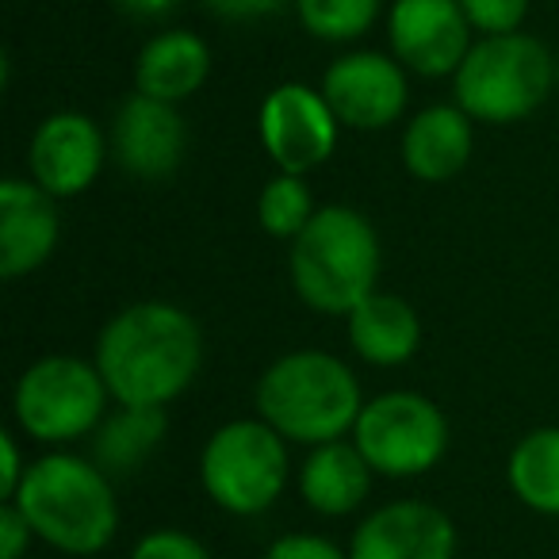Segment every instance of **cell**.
<instances>
[{
    "label": "cell",
    "instance_id": "2e32d148",
    "mask_svg": "<svg viewBox=\"0 0 559 559\" xmlns=\"http://www.w3.org/2000/svg\"><path fill=\"white\" fill-rule=\"evenodd\" d=\"M475 119L460 111L456 104H429L406 123L403 131V165L411 177L426 180V185H444L464 165L472 162L475 146Z\"/></svg>",
    "mask_w": 559,
    "mask_h": 559
},
{
    "label": "cell",
    "instance_id": "cb8c5ba5",
    "mask_svg": "<svg viewBox=\"0 0 559 559\" xmlns=\"http://www.w3.org/2000/svg\"><path fill=\"white\" fill-rule=\"evenodd\" d=\"M460 9H464L472 32H479L487 39V35L521 32V24L528 16V0H460Z\"/></svg>",
    "mask_w": 559,
    "mask_h": 559
},
{
    "label": "cell",
    "instance_id": "ffe728a7",
    "mask_svg": "<svg viewBox=\"0 0 559 559\" xmlns=\"http://www.w3.org/2000/svg\"><path fill=\"white\" fill-rule=\"evenodd\" d=\"M165 406H119L100 421L93 437V464L104 475H131L165 441Z\"/></svg>",
    "mask_w": 559,
    "mask_h": 559
},
{
    "label": "cell",
    "instance_id": "f546056e",
    "mask_svg": "<svg viewBox=\"0 0 559 559\" xmlns=\"http://www.w3.org/2000/svg\"><path fill=\"white\" fill-rule=\"evenodd\" d=\"M116 4L134 20H165L180 0H116Z\"/></svg>",
    "mask_w": 559,
    "mask_h": 559
},
{
    "label": "cell",
    "instance_id": "7c38bea8",
    "mask_svg": "<svg viewBox=\"0 0 559 559\" xmlns=\"http://www.w3.org/2000/svg\"><path fill=\"white\" fill-rule=\"evenodd\" d=\"M108 154V139L85 111H55L35 127L27 169L43 192L55 200H73L96 185Z\"/></svg>",
    "mask_w": 559,
    "mask_h": 559
},
{
    "label": "cell",
    "instance_id": "d4e9b609",
    "mask_svg": "<svg viewBox=\"0 0 559 559\" xmlns=\"http://www.w3.org/2000/svg\"><path fill=\"white\" fill-rule=\"evenodd\" d=\"M131 559H211V556L195 536L180 533V528H157V533H146L134 544Z\"/></svg>",
    "mask_w": 559,
    "mask_h": 559
},
{
    "label": "cell",
    "instance_id": "3957f363",
    "mask_svg": "<svg viewBox=\"0 0 559 559\" xmlns=\"http://www.w3.org/2000/svg\"><path fill=\"white\" fill-rule=\"evenodd\" d=\"M380 234L349 203L319 207L307 230L292 241V288L311 311L349 319L380 280Z\"/></svg>",
    "mask_w": 559,
    "mask_h": 559
},
{
    "label": "cell",
    "instance_id": "7a4b0ae2",
    "mask_svg": "<svg viewBox=\"0 0 559 559\" xmlns=\"http://www.w3.org/2000/svg\"><path fill=\"white\" fill-rule=\"evenodd\" d=\"M365 395L345 360L322 349H296L272 360L257 380V418L269 421L284 441L330 444L353 433Z\"/></svg>",
    "mask_w": 559,
    "mask_h": 559
},
{
    "label": "cell",
    "instance_id": "ac0fdd59",
    "mask_svg": "<svg viewBox=\"0 0 559 559\" xmlns=\"http://www.w3.org/2000/svg\"><path fill=\"white\" fill-rule=\"evenodd\" d=\"M345 322H349L353 353L376 368L406 365L421 345L418 311L403 296H391V292H372Z\"/></svg>",
    "mask_w": 559,
    "mask_h": 559
},
{
    "label": "cell",
    "instance_id": "277c9868",
    "mask_svg": "<svg viewBox=\"0 0 559 559\" xmlns=\"http://www.w3.org/2000/svg\"><path fill=\"white\" fill-rule=\"evenodd\" d=\"M35 536L66 556H93L111 544L119 528V506L111 479L85 456L50 452L27 464L16 498Z\"/></svg>",
    "mask_w": 559,
    "mask_h": 559
},
{
    "label": "cell",
    "instance_id": "4dcf8cb0",
    "mask_svg": "<svg viewBox=\"0 0 559 559\" xmlns=\"http://www.w3.org/2000/svg\"><path fill=\"white\" fill-rule=\"evenodd\" d=\"M556 93H559V55H556Z\"/></svg>",
    "mask_w": 559,
    "mask_h": 559
},
{
    "label": "cell",
    "instance_id": "6da1fadb",
    "mask_svg": "<svg viewBox=\"0 0 559 559\" xmlns=\"http://www.w3.org/2000/svg\"><path fill=\"white\" fill-rule=\"evenodd\" d=\"M93 365L119 406H169L200 376V322L177 304L142 299L100 330Z\"/></svg>",
    "mask_w": 559,
    "mask_h": 559
},
{
    "label": "cell",
    "instance_id": "484cf974",
    "mask_svg": "<svg viewBox=\"0 0 559 559\" xmlns=\"http://www.w3.org/2000/svg\"><path fill=\"white\" fill-rule=\"evenodd\" d=\"M264 559H349V556L337 544H330L326 536L292 533V536H280Z\"/></svg>",
    "mask_w": 559,
    "mask_h": 559
},
{
    "label": "cell",
    "instance_id": "f1b7e54d",
    "mask_svg": "<svg viewBox=\"0 0 559 559\" xmlns=\"http://www.w3.org/2000/svg\"><path fill=\"white\" fill-rule=\"evenodd\" d=\"M203 4L223 20H264L296 0H203Z\"/></svg>",
    "mask_w": 559,
    "mask_h": 559
},
{
    "label": "cell",
    "instance_id": "9a60e30c",
    "mask_svg": "<svg viewBox=\"0 0 559 559\" xmlns=\"http://www.w3.org/2000/svg\"><path fill=\"white\" fill-rule=\"evenodd\" d=\"M62 234L58 200L35 180L9 177L0 185V276L20 280L50 261Z\"/></svg>",
    "mask_w": 559,
    "mask_h": 559
},
{
    "label": "cell",
    "instance_id": "e0dca14e",
    "mask_svg": "<svg viewBox=\"0 0 559 559\" xmlns=\"http://www.w3.org/2000/svg\"><path fill=\"white\" fill-rule=\"evenodd\" d=\"M211 78V50L195 32L173 27L146 39L134 62V93L162 104L192 100Z\"/></svg>",
    "mask_w": 559,
    "mask_h": 559
},
{
    "label": "cell",
    "instance_id": "44dd1931",
    "mask_svg": "<svg viewBox=\"0 0 559 559\" xmlns=\"http://www.w3.org/2000/svg\"><path fill=\"white\" fill-rule=\"evenodd\" d=\"M506 479L528 510L559 518V426H540L521 437L506 464Z\"/></svg>",
    "mask_w": 559,
    "mask_h": 559
},
{
    "label": "cell",
    "instance_id": "5bb4252c",
    "mask_svg": "<svg viewBox=\"0 0 559 559\" xmlns=\"http://www.w3.org/2000/svg\"><path fill=\"white\" fill-rule=\"evenodd\" d=\"M456 528L449 513L429 502H391L360 521L349 559H452Z\"/></svg>",
    "mask_w": 559,
    "mask_h": 559
},
{
    "label": "cell",
    "instance_id": "9c48e42d",
    "mask_svg": "<svg viewBox=\"0 0 559 559\" xmlns=\"http://www.w3.org/2000/svg\"><path fill=\"white\" fill-rule=\"evenodd\" d=\"M257 131H261V146L276 173H292V177H307L330 162L337 150V116L330 111L326 96L319 88H307L299 81L276 85L261 100V116H257Z\"/></svg>",
    "mask_w": 559,
    "mask_h": 559
},
{
    "label": "cell",
    "instance_id": "d6986e66",
    "mask_svg": "<svg viewBox=\"0 0 559 559\" xmlns=\"http://www.w3.org/2000/svg\"><path fill=\"white\" fill-rule=\"evenodd\" d=\"M368 490H372V467L353 441L319 444L299 467V495L322 518H345L360 510Z\"/></svg>",
    "mask_w": 559,
    "mask_h": 559
},
{
    "label": "cell",
    "instance_id": "8fae6325",
    "mask_svg": "<svg viewBox=\"0 0 559 559\" xmlns=\"http://www.w3.org/2000/svg\"><path fill=\"white\" fill-rule=\"evenodd\" d=\"M388 43L403 70L418 78H456L475 47L460 0H395L388 12Z\"/></svg>",
    "mask_w": 559,
    "mask_h": 559
},
{
    "label": "cell",
    "instance_id": "83f0119b",
    "mask_svg": "<svg viewBox=\"0 0 559 559\" xmlns=\"http://www.w3.org/2000/svg\"><path fill=\"white\" fill-rule=\"evenodd\" d=\"M24 475H27V467H24V456H20V444H16V437L4 429V433H0V498H4V502L16 498Z\"/></svg>",
    "mask_w": 559,
    "mask_h": 559
},
{
    "label": "cell",
    "instance_id": "4fadbf2b",
    "mask_svg": "<svg viewBox=\"0 0 559 559\" xmlns=\"http://www.w3.org/2000/svg\"><path fill=\"white\" fill-rule=\"evenodd\" d=\"M111 162L139 180H165L180 169L188 150V127L177 104L150 100L134 93L119 104L108 134Z\"/></svg>",
    "mask_w": 559,
    "mask_h": 559
},
{
    "label": "cell",
    "instance_id": "603a6c76",
    "mask_svg": "<svg viewBox=\"0 0 559 559\" xmlns=\"http://www.w3.org/2000/svg\"><path fill=\"white\" fill-rule=\"evenodd\" d=\"M383 0H296L299 24L322 43H353L368 35Z\"/></svg>",
    "mask_w": 559,
    "mask_h": 559
},
{
    "label": "cell",
    "instance_id": "5b68a950",
    "mask_svg": "<svg viewBox=\"0 0 559 559\" xmlns=\"http://www.w3.org/2000/svg\"><path fill=\"white\" fill-rule=\"evenodd\" d=\"M556 88V58L525 32L487 35L467 50L452 78L456 108L475 123L510 127L528 119Z\"/></svg>",
    "mask_w": 559,
    "mask_h": 559
},
{
    "label": "cell",
    "instance_id": "52a82bcc",
    "mask_svg": "<svg viewBox=\"0 0 559 559\" xmlns=\"http://www.w3.org/2000/svg\"><path fill=\"white\" fill-rule=\"evenodd\" d=\"M108 399V383L93 360L55 353L24 368L12 391V414L32 441L62 444L100 429Z\"/></svg>",
    "mask_w": 559,
    "mask_h": 559
},
{
    "label": "cell",
    "instance_id": "8992f818",
    "mask_svg": "<svg viewBox=\"0 0 559 559\" xmlns=\"http://www.w3.org/2000/svg\"><path fill=\"white\" fill-rule=\"evenodd\" d=\"M200 483L226 513H264L288 483V444L261 418L226 421L203 444Z\"/></svg>",
    "mask_w": 559,
    "mask_h": 559
},
{
    "label": "cell",
    "instance_id": "7402d4cb",
    "mask_svg": "<svg viewBox=\"0 0 559 559\" xmlns=\"http://www.w3.org/2000/svg\"><path fill=\"white\" fill-rule=\"evenodd\" d=\"M314 195L307 188L304 177L292 173H276L269 185L257 195V223L269 238L276 241H296L307 230V223L314 218Z\"/></svg>",
    "mask_w": 559,
    "mask_h": 559
},
{
    "label": "cell",
    "instance_id": "30bf717a",
    "mask_svg": "<svg viewBox=\"0 0 559 559\" xmlns=\"http://www.w3.org/2000/svg\"><path fill=\"white\" fill-rule=\"evenodd\" d=\"M319 93L326 96L337 123L349 131H388L403 119L411 100L403 62L380 50H353L330 62Z\"/></svg>",
    "mask_w": 559,
    "mask_h": 559
},
{
    "label": "cell",
    "instance_id": "4316f807",
    "mask_svg": "<svg viewBox=\"0 0 559 559\" xmlns=\"http://www.w3.org/2000/svg\"><path fill=\"white\" fill-rule=\"evenodd\" d=\"M32 521L20 513L16 502L0 506V559H24V548L32 544Z\"/></svg>",
    "mask_w": 559,
    "mask_h": 559
},
{
    "label": "cell",
    "instance_id": "ba28073f",
    "mask_svg": "<svg viewBox=\"0 0 559 559\" xmlns=\"http://www.w3.org/2000/svg\"><path fill=\"white\" fill-rule=\"evenodd\" d=\"M353 444L372 472L411 479L441 464L449 449V421L441 406L418 391H383L365 403L353 426Z\"/></svg>",
    "mask_w": 559,
    "mask_h": 559
}]
</instances>
